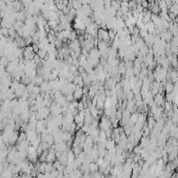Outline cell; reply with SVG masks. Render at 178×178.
Segmentation results:
<instances>
[{
	"mask_svg": "<svg viewBox=\"0 0 178 178\" xmlns=\"http://www.w3.org/2000/svg\"><path fill=\"white\" fill-rule=\"evenodd\" d=\"M100 125H101V128L103 129L104 131H107V130H109V128H110V122L108 119H105V117L102 119V122H101Z\"/></svg>",
	"mask_w": 178,
	"mask_h": 178,
	"instance_id": "obj_4",
	"label": "cell"
},
{
	"mask_svg": "<svg viewBox=\"0 0 178 178\" xmlns=\"http://www.w3.org/2000/svg\"><path fill=\"white\" fill-rule=\"evenodd\" d=\"M97 169H99V165L97 163H89V172L95 173L97 172Z\"/></svg>",
	"mask_w": 178,
	"mask_h": 178,
	"instance_id": "obj_5",
	"label": "cell"
},
{
	"mask_svg": "<svg viewBox=\"0 0 178 178\" xmlns=\"http://www.w3.org/2000/svg\"><path fill=\"white\" fill-rule=\"evenodd\" d=\"M97 38L100 39V41H105V42H108V43L111 41L109 38V33L105 28H99L97 29Z\"/></svg>",
	"mask_w": 178,
	"mask_h": 178,
	"instance_id": "obj_1",
	"label": "cell"
},
{
	"mask_svg": "<svg viewBox=\"0 0 178 178\" xmlns=\"http://www.w3.org/2000/svg\"><path fill=\"white\" fill-rule=\"evenodd\" d=\"M56 152L53 150H49L47 152V156H46V163H53L55 160H56Z\"/></svg>",
	"mask_w": 178,
	"mask_h": 178,
	"instance_id": "obj_3",
	"label": "cell"
},
{
	"mask_svg": "<svg viewBox=\"0 0 178 178\" xmlns=\"http://www.w3.org/2000/svg\"><path fill=\"white\" fill-rule=\"evenodd\" d=\"M83 94H84V92H83V88L82 87H75V89L73 90V92H72V95H73V99L75 100H80V99H82L83 97Z\"/></svg>",
	"mask_w": 178,
	"mask_h": 178,
	"instance_id": "obj_2",
	"label": "cell"
},
{
	"mask_svg": "<svg viewBox=\"0 0 178 178\" xmlns=\"http://www.w3.org/2000/svg\"><path fill=\"white\" fill-rule=\"evenodd\" d=\"M176 22H177V23H176V24L178 25V16H177V18H176Z\"/></svg>",
	"mask_w": 178,
	"mask_h": 178,
	"instance_id": "obj_6",
	"label": "cell"
}]
</instances>
